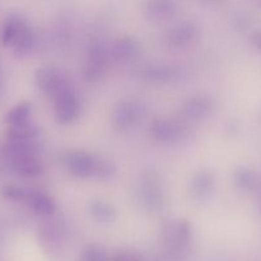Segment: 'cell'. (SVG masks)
<instances>
[{"mask_svg":"<svg viewBox=\"0 0 261 261\" xmlns=\"http://www.w3.org/2000/svg\"><path fill=\"white\" fill-rule=\"evenodd\" d=\"M2 43L13 47L18 55H25L35 45V36L28 23L19 15H9L2 30Z\"/></svg>","mask_w":261,"mask_h":261,"instance_id":"cell-1","label":"cell"},{"mask_svg":"<svg viewBox=\"0 0 261 261\" xmlns=\"http://www.w3.org/2000/svg\"><path fill=\"white\" fill-rule=\"evenodd\" d=\"M66 168L76 177H107L112 173L111 166L86 152H73L65 160Z\"/></svg>","mask_w":261,"mask_h":261,"instance_id":"cell-2","label":"cell"},{"mask_svg":"<svg viewBox=\"0 0 261 261\" xmlns=\"http://www.w3.org/2000/svg\"><path fill=\"white\" fill-rule=\"evenodd\" d=\"M36 84L42 93L50 97H58L61 92L70 88L63 70L54 66H43L36 71Z\"/></svg>","mask_w":261,"mask_h":261,"instance_id":"cell-3","label":"cell"},{"mask_svg":"<svg viewBox=\"0 0 261 261\" xmlns=\"http://www.w3.org/2000/svg\"><path fill=\"white\" fill-rule=\"evenodd\" d=\"M107 70V56L103 47L99 45L92 46L88 50L84 61V76L94 82L101 79Z\"/></svg>","mask_w":261,"mask_h":261,"instance_id":"cell-4","label":"cell"},{"mask_svg":"<svg viewBox=\"0 0 261 261\" xmlns=\"http://www.w3.org/2000/svg\"><path fill=\"white\" fill-rule=\"evenodd\" d=\"M142 115L139 103L134 101H122L112 112V122L119 130H127L134 126Z\"/></svg>","mask_w":261,"mask_h":261,"instance_id":"cell-5","label":"cell"},{"mask_svg":"<svg viewBox=\"0 0 261 261\" xmlns=\"http://www.w3.org/2000/svg\"><path fill=\"white\" fill-rule=\"evenodd\" d=\"M55 119L60 124H69L78 115V99L74 94L73 89L68 88L55 97Z\"/></svg>","mask_w":261,"mask_h":261,"instance_id":"cell-6","label":"cell"},{"mask_svg":"<svg viewBox=\"0 0 261 261\" xmlns=\"http://www.w3.org/2000/svg\"><path fill=\"white\" fill-rule=\"evenodd\" d=\"M7 158L12 170L22 177H36L42 171L36 153H15L7 155Z\"/></svg>","mask_w":261,"mask_h":261,"instance_id":"cell-7","label":"cell"},{"mask_svg":"<svg viewBox=\"0 0 261 261\" xmlns=\"http://www.w3.org/2000/svg\"><path fill=\"white\" fill-rule=\"evenodd\" d=\"M140 78L152 83H168L177 78V70L166 64H149L140 69Z\"/></svg>","mask_w":261,"mask_h":261,"instance_id":"cell-8","label":"cell"},{"mask_svg":"<svg viewBox=\"0 0 261 261\" xmlns=\"http://www.w3.org/2000/svg\"><path fill=\"white\" fill-rule=\"evenodd\" d=\"M150 133L155 140L162 143H171L178 139L181 127L177 122L167 119H155L150 125Z\"/></svg>","mask_w":261,"mask_h":261,"instance_id":"cell-9","label":"cell"},{"mask_svg":"<svg viewBox=\"0 0 261 261\" xmlns=\"http://www.w3.org/2000/svg\"><path fill=\"white\" fill-rule=\"evenodd\" d=\"M196 36L195 25L184 22L175 25L167 35V43L170 47L182 48L193 42Z\"/></svg>","mask_w":261,"mask_h":261,"instance_id":"cell-10","label":"cell"},{"mask_svg":"<svg viewBox=\"0 0 261 261\" xmlns=\"http://www.w3.org/2000/svg\"><path fill=\"white\" fill-rule=\"evenodd\" d=\"M182 111L190 119H205L213 111V102L205 96H194L186 99Z\"/></svg>","mask_w":261,"mask_h":261,"instance_id":"cell-11","label":"cell"},{"mask_svg":"<svg viewBox=\"0 0 261 261\" xmlns=\"http://www.w3.org/2000/svg\"><path fill=\"white\" fill-rule=\"evenodd\" d=\"M175 12L172 0H148L144 5V13L149 19H167Z\"/></svg>","mask_w":261,"mask_h":261,"instance_id":"cell-12","label":"cell"},{"mask_svg":"<svg viewBox=\"0 0 261 261\" xmlns=\"http://www.w3.org/2000/svg\"><path fill=\"white\" fill-rule=\"evenodd\" d=\"M138 50L139 47H138L137 41L130 37H124L119 38L112 43L110 53H111L112 58L116 60L126 61L134 58L138 54Z\"/></svg>","mask_w":261,"mask_h":261,"instance_id":"cell-13","label":"cell"},{"mask_svg":"<svg viewBox=\"0 0 261 261\" xmlns=\"http://www.w3.org/2000/svg\"><path fill=\"white\" fill-rule=\"evenodd\" d=\"M37 129L33 126L30 121L23 124L12 125L7 132V137L9 142H25V140H33L37 135Z\"/></svg>","mask_w":261,"mask_h":261,"instance_id":"cell-14","label":"cell"},{"mask_svg":"<svg viewBox=\"0 0 261 261\" xmlns=\"http://www.w3.org/2000/svg\"><path fill=\"white\" fill-rule=\"evenodd\" d=\"M27 201L30 203L31 208L40 216L48 217L55 212V204H54L53 199L48 198L45 194L31 193Z\"/></svg>","mask_w":261,"mask_h":261,"instance_id":"cell-15","label":"cell"},{"mask_svg":"<svg viewBox=\"0 0 261 261\" xmlns=\"http://www.w3.org/2000/svg\"><path fill=\"white\" fill-rule=\"evenodd\" d=\"M190 234V227L186 222H177L171 224L170 229L167 231V241L171 246L178 247L189 239Z\"/></svg>","mask_w":261,"mask_h":261,"instance_id":"cell-16","label":"cell"},{"mask_svg":"<svg viewBox=\"0 0 261 261\" xmlns=\"http://www.w3.org/2000/svg\"><path fill=\"white\" fill-rule=\"evenodd\" d=\"M212 186H213V175L208 171L198 173L191 181V190H193L194 195H205L211 191Z\"/></svg>","mask_w":261,"mask_h":261,"instance_id":"cell-17","label":"cell"},{"mask_svg":"<svg viewBox=\"0 0 261 261\" xmlns=\"http://www.w3.org/2000/svg\"><path fill=\"white\" fill-rule=\"evenodd\" d=\"M31 115V106L27 102H22V103H18L17 106L13 107L9 112L5 116V122H7L9 126L12 125H18L23 124V122L28 121V117Z\"/></svg>","mask_w":261,"mask_h":261,"instance_id":"cell-18","label":"cell"},{"mask_svg":"<svg viewBox=\"0 0 261 261\" xmlns=\"http://www.w3.org/2000/svg\"><path fill=\"white\" fill-rule=\"evenodd\" d=\"M89 211L94 219L98 222H111L115 217L114 209L111 205L102 200H96L89 205Z\"/></svg>","mask_w":261,"mask_h":261,"instance_id":"cell-19","label":"cell"},{"mask_svg":"<svg viewBox=\"0 0 261 261\" xmlns=\"http://www.w3.org/2000/svg\"><path fill=\"white\" fill-rule=\"evenodd\" d=\"M3 195L10 200L19 201V200H28L31 193H28L24 189L17 188V186H7L3 189Z\"/></svg>","mask_w":261,"mask_h":261,"instance_id":"cell-20","label":"cell"},{"mask_svg":"<svg viewBox=\"0 0 261 261\" xmlns=\"http://www.w3.org/2000/svg\"><path fill=\"white\" fill-rule=\"evenodd\" d=\"M144 199L148 204H150L152 206H154V204L160 203L161 199V193L160 188L157 186V184H154L153 181H149L147 185L144 186Z\"/></svg>","mask_w":261,"mask_h":261,"instance_id":"cell-21","label":"cell"},{"mask_svg":"<svg viewBox=\"0 0 261 261\" xmlns=\"http://www.w3.org/2000/svg\"><path fill=\"white\" fill-rule=\"evenodd\" d=\"M82 260L83 261H106V254L103 250L98 246H91L87 247L82 255Z\"/></svg>","mask_w":261,"mask_h":261,"instance_id":"cell-22","label":"cell"},{"mask_svg":"<svg viewBox=\"0 0 261 261\" xmlns=\"http://www.w3.org/2000/svg\"><path fill=\"white\" fill-rule=\"evenodd\" d=\"M236 182L241 186L242 189H252L255 184L254 175L249 171H240L236 175Z\"/></svg>","mask_w":261,"mask_h":261,"instance_id":"cell-23","label":"cell"},{"mask_svg":"<svg viewBox=\"0 0 261 261\" xmlns=\"http://www.w3.org/2000/svg\"><path fill=\"white\" fill-rule=\"evenodd\" d=\"M115 261H143L140 257L135 256V255H130V254H122L119 255V256L115 259Z\"/></svg>","mask_w":261,"mask_h":261,"instance_id":"cell-24","label":"cell"},{"mask_svg":"<svg viewBox=\"0 0 261 261\" xmlns=\"http://www.w3.org/2000/svg\"><path fill=\"white\" fill-rule=\"evenodd\" d=\"M254 43L257 48L261 51V33H256L254 36Z\"/></svg>","mask_w":261,"mask_h":261,"instance_id":"cell-25","label":"cell"},{"mask_svg":"<svg viewBox=\"0 0 261 261\" xmlns=\"http://www.w3.org/2000/svg\"><path fill=\"white\" fill-rule=\"evenodd\" d=\"M209 2H213V3H217V2H219V0H209Z\"/></svg>","mask_w":261,"mask_h":261,"instance_id":"cell-26","label":"cell"}]
</instances>
